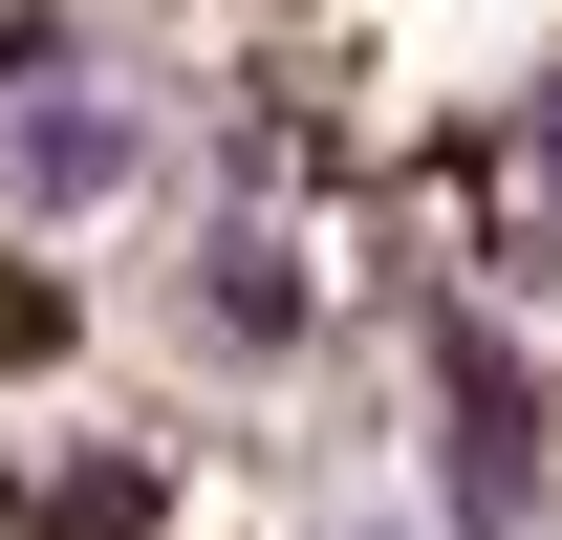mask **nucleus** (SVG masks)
I'll list each match as a JSON object with an SVG mask.
<instances>
[{
  "label": "nucleus",
  "mask_w": 562,
  "mask_h": 540,
  "mask_svg": "<svg viewBox=\"0 0 562 540\" xmlns=\"http://www.w3.org/2000/svg\"><path fill=\"white\" fill-rule=\"evenodd\" d=\"M87 66V0H0V87H66Z\"/></svg>",
  "instance_id": "obj_5"
},
{
  "label": "nucleus",
  "mask_w": 562,
  "mask_h": 540,
  "mask_svg": "<svg viewBox=\"0 0 562 540\" xmlns=\"http://www.w3.org/2000/svg\"><path fill=\"white\" fill-rule=\"evenodd\" d=\"M0 368H66V281L44 260H0Z\"/></svg>",
  "instance_id": "obj_6"
},
{
  "label": "nucleus",
  "mask_w": 562,
  "mask_h": 540,
  "mask_svg": "<svg viewBox=\"0 0 562 540\" xmlns=\"http://www.w3.org/2000/svg\"><path fill=\"white\" fill-rule=\"evenodd\" d=\"M0 540H173V454H66V475H0Z\"/></svg>",
  "instance_id": "obj_4"
},
{
  "label": "nucleus",
  "mask_w": 562,
  "mask_h": 540,
  "mask_svg": "<svg viewBox=\"0 0 562 540\" xmlns=\"http://www.w3.org/2000/svg\"><path fill=\"white\" fill-rule=\"evenodd\" d=\"M109 195H151V109L131 87H0V238H66V216H109Z\"/></svg>",
  "instance_id": "obj_3"
},
{
  "label": "nucleus",
  "mask_w": 562,
  "mask_h": 540,
  "mask_svg": "<svg viewBox=\"0 0 562 540\" xmlns=\"http://www.w3.org/2000/svg\"><path fill=\"white\" fill-rule=\"evenodd\" d=\"M173 346L238 368V390H281V368L325 346V260L281 238V195H216V216H195V260H173Z\"/></svg>",
  "instance_id": "obj_2"
},
{
  "label": "nucleus",
  "mask_w": 562,
  "mask_h": 540,
  "mask_svg": "<svg viewBox=\"0 0 562 540\" xmlns=\"http://www.w3.org/2000/svg\"><path fill=\"white\" fill-rule=\"evenodd\" d=\"M412 390H432V540H562V390H541V346L497 303H432Z\"/></svg>",
  "instance_id": "obj_1"
},
{
  "label": "nucleus",
  "mask_w": 562,
  "mask_h": 540,
  "mask_svg": "<svg viewBox=\"0 0 562 540\" xmlns=\"http://www.w3.org/2000/svg\"><path fill=\"white\" fill-rule=\"evenodd\" d=\"M519 195H541V238H562V87H541V131H519Z\"/></svg>",
  "instance_id": "obj_7"
}]
</instances>
